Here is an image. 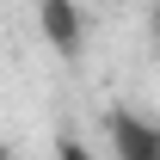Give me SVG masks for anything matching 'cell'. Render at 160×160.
Here are the masks:
<instances>
[{
	"instance_id": "6da1fadb",
	"label": "cell",
	"mask_w": 160,
	"mask_h": 160,
	"mask_svg": "<svg viewBox=\"0 0 160 160\" xmlns=\"http://www.w3.org/2000/svg\"><path fill=\"white\" fill-rule=\"evenodd\" d=\"M111 148L123 160H160V129L142 123V117H129V111H117L111 117Z\"/></svg>"
},
{
	"instance_id": "7a4b0ae2",
	"label": "cell",
	"mask_w": 160,
	"mask_h": 160,
	"mask_svg": "<svg viewBox=\"0 0 160 160\" xmlns=\"http://www.w3.org/2000/svg\"><path fill=\"white\" fill-rule=\"evenodd\" d=\"M37 19H43V37L56 43V56H80V6L74 0H43Z\"/></svg>"
}]
</instances>
